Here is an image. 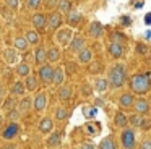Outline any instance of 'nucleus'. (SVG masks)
I'll return each instance as SVG.
<instances>
[{"label": "nucleus", "mask_w": 151, "mask_h": 149, "mask_svg": "<svg viewBox=\"0 0 151 149\" xmlns=\"http://www.w3.org/2000/svg\"><path fill=\"white\" fill-rule=\"evenodd\" d=\"M135 144H137V135L132 128H125L122 131V146L125 149H135Z\"/></svg>", "instance_id": "nucleus-3"}, {"label": "nucleus", "mask_w": 151, "mask_h": 149, "mask_svg": "<svg viewBox=\"0 0 151 149\" xmlns=\"http://www.w3.org/2000/svg\"><path fill=\"white\" fill-rule=\"evenodd\" d=\"M5 149H17V146H15V144H8Z\"/></svg>", "instance_id": "nucleus-52"}, {"label": "nucleus", "mask_w": 151, "mask_h": 149, "mask_svg": "<svg viewBox=\"0 0 151 149\" xmlns=\"http://www.w3.org/2000/svg\"><path fill=\"white\" fill-rule=\"evenodd\" d=\"M24 84L21 83V81H17V83H13V86H12L10 92L13 94V96H23L24 94Z\"/></svg>", "instance_id": "nucleus-27"}, {"label": "nucleus", "mask_w": 151, "mask_h": 149, "mask_svg": "<svg viewBox=\"0 0 151 149\" xmlns=\"http://www.w3.org/2000/svg\"><path fill=\"white\" fill-rule=\"evenodd\" d=\"M67 15H68V23H70V24H76V23H78L80 19H81V15H80V13L68 11Z\"/></svg>", "instance_id": "nucleus-36"}, {"label": "nucleus", "mask_w": 151, "mask_h": 149, "mask_svg": "<svg viewBox=\"0 0 151 149\" xmlns=\"http://www.w3.org/2000/svg\"><path fill=\"white\" fill-rule=\"evenodd\" d=\"M141 6H143V3H141V2H138L137 5H135V8H141Z\"/></svg>", "instance_id": "nucleus-53"}, {"label": "nucleus", "mask_w": 151, "mask_h": 149, "mask_svg": "<svg viewBox=\"0 0 151 149\" xmlns=\"http://www.w3.org/2000/svg\"><path fill=\"white\" fill-rule=\"evenodd\" d=\"M109 54L114 58H120L124 55V45L120 42H111V45H109Z\"/></svg>", "instance_id": "nucleus-14"}, {"label": "nucleus", "mask_w": 151, "mask_h": 149, "mask_svg": "<svg viewBox=\"0 0 151 149\" xmlns=\"http://www.w3.org/2000/svg\"><path fill=\"white\" fill-rule=\"evenodd\" d=\"M140 149H151V139H145V141L141 143Z\"/></svg>", "instance_id": "nucleus-43"}, {"label": "nucleus", "mask_w": 151, "mask_h": 149, "mask_svg": "<svg viewBox=\"0 0 151 149\" xmlns=\"http://www.w3.org/2000/svg\"><path fill=\"white\" fill-rule=\"evenodd\" d=\"M80 149H96V148H94V144H93V143H83Z\"/></svg>", "instance_id": "nucleus-47"}, {"label": "nucleus", "mask_w": 151, "mask_h": 149, "mask_svg": "<svg viewBox=\"0 0 151 149\" xmlns=\"http://www.w3.org/2000/svg\"><path fill=\"white\" fill-rule=\"evenodd\" d=\"M31 71V65L29 63H20L17 67V73L20 74V76H28Z\"/></svg>", "instance_id": "nucleus-31"}, {"label": "nucleus", "mask_w": 151, "mask_h": 149, "mask_svg": "<svg viewBox=\"0 0 151 149\" xmlns=\"http://www.w3.org/2000/svg\"><path fill=\"white\" fill-rule=\"evenodd\" d=\"M57 2H59V0H44V3H46V8H49V10L55 8Z\"/></svg>", "instance_id": "nucleus-41"}, {"label": "nucleus", "mask_w": 151, "mask_h": 149, "mask_svg": "<svg viewBox=\"0 0 151 149\" xmlns=\"http://www.w3.org/2000/svg\"><path fill=\"white\" fill-rule=\"evenodd\" d=\"M26 80H24V89L26 91H29V92H33V91H36L37 87H39V83H37V78L36 76H33V74H28V76H24Z\"/></svg>", "instance_id": "nucleus-11"}, {"label": "nucleus", "mask_w": 151, "mask_h": 149, "mask_svg": "<svg viewBox=\"0 0 151 149\" xmlns=\"http://www.w3.org/2000/svg\"><path fill=\"white\" fill-rule=\"evenodd\" d=\"M18 131H20V125H18V122H12V123H8V125L4 128L2 136H4V139H7V141H12L13 138H17Z\"/></svg>", "instance_id": "nucleus-5"}, {"label": "nucleus", "mask_w": 151, "mask_h": 149, "mask_svg": "<svg viewBox=\"0 0 151 149\" xmlns=\"http://www.w3.org/2000/svg\"><path fill=\"white\" fill-rule=\"evenodd\" d=\"M133 102H135V97H133L132 92H125V94L120 96V105L122 107H132Z\"/></svg>", "instance_id": "nucleus-25"}, {"label": "nucleus", "mask_w": 151, "mask_h": 149, "mask_svg": "<svg viewBox=\"0 0 151 149\" xmlns=\"http://www.w3.org/2000/svg\"><path fill=\"white\" fill-rule=\"evenodd\" d=\"M114 123H115V126H119V128H125V126L128 125L127 115L122 113V112H117V113H115V117H114Z\"/></svg>", "instance_id": "nucleus-24"}, {"label": "nucleus", "mask_w": 151, "mask_h": 149, "mask_svg": "<svg viewBox=\"0 0 151 149\" xmlns=\"http://www.w3.org/2000/svg\"><path fill=\"white\" fill-rule=\"evenodd\" d=\"M91 92H93L91 84H88V83L81 84V94H83V96H85V97H88V96H91Z\"/></svg>", "instance_id": "nucleus-38"}, {"label": "nucleus", "mask_w": 151, "mask_h": 149, "mask_svg": "<svg viewBox=\"0 0 151 149\" xmlns=\"http://www.w3.org/2000/svg\"><path fill=\"white\" fill-rule=\"evenodd\" d=\"M124 83H125V67L122 63H115L112 67V70L109 71L107 84L112 89H119V87L124 86Z\"/></svg>", "instance_id": "nucleus-2"}, {"label": "nucleus", "mask_w": 151, "mask_h": 149, "mask_svg": "<svg viewBox=\"0 0 151 149\" xmlns=\"http://www.w3.org/2000/svg\"><path fill=\"white\" fill-rule=\"evenodd\" d=\"M55 120H65L67 117H68V110L65 109V107H59V109H55Z\"/></svg>", "instance_id": "nucleus-34"}, {"label": "nucleus", "mask_w": 151, "mask_h": 149, "mask_svg": "<svg viewBox=\"0 0 151 149\" xmlns=\"http://www.w3.org/2000/svg\"><path fill=\"white\" fill-rule=\"evenodd\" d=\"M59 99L63 100V102H67V100L72 99V86H70V84H63V86H60V89H59Z\"/></svg>", "instance_id": "nucleus-16"}, {"label": "nucleus", "mask_w": 151, "mask_h": 149, "mask_svg": "<svg viewBox=\"0 0 151 149\" xmlns=\"http://www.w3.org/2000/svg\"><path fill=\"white\" fill-rule=\"evenodd\" d=\"M133 105H135V112L140 113V115L150 112V102H148L146 99H138V100H135Z\"/></svg>", "instance_id": "nucleus-10"}, {"label": "nucleus", "mask_w": 151, "mask_h": 149, "mask_svg": "<svg viewBox=\"0 0 151 149\" xmlns=\"http://www.w3.org/2000/svg\"><path fill=\"white\" fill-rule=\"evenodd\" d=\"M60 143H62V135H60L59 131H54L52 135L47 138V146H49V148H55Z\"/></svg>", "instance_id": "nucleus-22"}, {"label": "nucleus", "mask_w": 151, "mask_h": 149, "mask_svg": "<svg viewBox=\"0 0 151 149\" xmlns=\"http://www.w3.org/2000/svg\"><path fill=\"white\" fill-rule=\"evenodd\" d=\"M7 117L12 120V122H18V118H20V110L10 109V110H8V113H7Z\"/></svg>", "instance_id": "nucleus-37"}, {"label": "nucleus", "mask_w": 151, "mask_h": 149, "mask_svg": "<svg viewBox=\"0 0 151 149\" xmlns=\"http://www.w3.org/2000/svg\"><path fill=\"white\" fill-rule=\"evenodd\" d=\"M28 42H26V39L24 37H17L15 39V49H17L18 52H24L28 49Z\"/></svg>", "instance_id": "nucleus-30"}, {"label": "nucleus", "mask_w": 151, "mask_h": 149, "mask_svg": "<svg viewBox=\"0 0 151 149\" xmlns=\"http://www.w3.org/2000/svg\"><path fill=\"white\" fill-rule=\"evenodd\" d=\"M89 70H91V73H99V70H101V65L96 63V65H93V67L89 68Z\"/></svg>", "instance_id": "nucleus-49"}, {"label": "nucleus", "mask_w": 151, "mask_h": 149, "mask_svg": "<svg viewBox=\"0 0 151 149\" xmlns=\"http://www.w3.org/2000/svg\"><path fill=\"white\" fill-rule=\"evenodd\" d=\"M137 50L140 52V54L145 55V54L148 52V47H146V45H143V44H138V45H137Z\"/></svg>", "instance_id": "nucleus-44"}, {"label": "nucleus", "mask_w": 151, "mask_h": 149, "mask_svg": "<svg viewBox=\"0 0 151 149\" xmlns=\"http://www.w3.org/2000/svg\"><path fill=\"white\" fill-rule=\"evenodd\" d=\"M68 45H70V50L78 54L81 49H85V37H81V36H78V37H73L72 41H70Z\"/></svg>", "instance_id": "nucleus-15"}, {"label": "nucleus", "mask_w": 151, "mask_h": 149, "mask_svg": "<svg viewBox=\"0 0 151 149\" xmlns=\"http://www.w3.org/2000/svg\"><path fill=\"white\" fill-rule=\"evenodd\" d=\"M7 6L10 10H18L20 8V0H7Z\"/></svg>", "instance_id": "nucleus-40"}, {"label": "nucleus", "mask_w": 151, "mask_h": 149, "mask_svg": "<svg viewBox=\"0 0 151 149\" xmlns=\"http://www.w3.org/2000/svg\"><path fill=\"white\" fill-rule=\"evenodd\" d=\"M60 24H62V15L54 11L47 19V26H49V29H59Z\"/></svg>", "instance_id": "nucleus-13"}, {"label": "nucleus", "mask_w": 151, "mask_h": 149, "mask_svg": "<svg viewBox=\"0 0 151 149\" xmlns=\"http://www.w3.org/2000/svg\"><path fill=\"white\" fill-rule=\"evenodd\" d=\"M96 113H98L96 105H86V107H83V115H85V118H94Z\"/></svg>", "instance_id": "nucleus-28"}, {"label": "nucleus", "mask_w": 151, "mask_h": 149, "mask_svg": "<svg viewBox=\"0 0 151 149\" xmlns=\"http://www.w3.org/2000/svg\"><path fill=\"white\" fill-rule=\"evenodd\" d=\"M2 123H4V117L0 115V126H2Z\"/></svg>", "instance_id": "nucleus-54"}, {"label": "nucleus", "mask_w": 151, "mask_h": 149, "mask_svg": "<svg viewBox=\"0 0 151 149\" xmlns=\"http://www.w3.org/2000/svg\"><path fill=\"white\" fill-rule=\"evenodd\" d=\"M24 39H26L28 44H37V42H39V34H37L36 31H26Z\"/></svg>", "instance_id": "nucleus-29"}, {"label": "nucleus", "mask_w": 151, "mask_h": 149, "mask_svg": "<svg viewBox=\"0 0 151 149\" xmlns=\"http://www.w3.org/2000/svg\"><path fill=\"white\" fill-rule=\"evenodd\" d=\"M47 105V92H39L33 100V107L36 112H42Z\"/></svg>", "instance_id": "nucleus-7"}, {"label": "nucleus", "mask_w": 151, "mask_h": 149, "mask_svg": "<svg viewBox=\"0 0 151 149\" xmlns=\"http://www.w3.org/2000/svg\"><path fill=\"white\" fill-rule=\"evenodd\" d=\"M57 6H59V10L62 13L72 11V3H70V0H59V2H57Z\"/></svg>", "instance_id": "nucleus-32"}, {"label": "nucleus", "mask_w": 151, "mask_h": 149, "mask_svg": "<svg viewBox=\"0 0 151 149\" xmlns=\"http://www.w3.org/2000/svg\"><path fill=\"white\" fill-rule=\"evenodd\" d=\"M98 149H117V148H115V141H114V138H111V136L104 138L101 143H99V148H98Z\"/></svg>", "instance_id": "nucleus-26"}, {"label": "nucleus", "mask_w": 151, "mask_h": 149, "mask_svg": "<svg viewBox=\"0 0 151 149\" xmlns=\"http://www.w3.org/2000/svg\"><path fill=\"white\" fill-rule=\"evenodd\" d=\"M33 24L36 29H44L47 26V16L44 13H34L33 15Z\"/></svg>", "instance_id": "nucleus-9"}, {"label": "nucleus", "mask_w": 151, "mask_h": 149, "mask_svg": "<svg viewBox=\"0 0 151 149\" xmlns=\"http://www.w3.org/2000/svg\"><path fill=\"white\" fill-rule=\"evenodd\" d=\"M55 37H57V42H59V44L68 45L70 41L73 39V31H72V28H62V29H59Z\"/></svg>", "instance_id": "nucleus-6"}, {"label": "nucleus", "mask_w": 151, "mask_h": 149, "mask_svg": "<svg viewBox=\"0 0 151 149\" xmlns=\"http://www.w3.org/2000/svg\"><path fill=\"white\" fill-rule=\"evenodd\" d=\"M4 57H5V60H7L8 65H15L18 60V50L17 49H7V50L4 52Z\"/></svg>", "instance_id": "nucleus-18"}, {"label": "nucleus", "mask_w": 151, "mask_h": 149, "mask_svg": "<svg viewBox=\"0 0 151 149\" xmlns=\"http://www.w3.org/2000/svg\"><path fill=\"white\" fill-rule=\"evenodd\" d=\"M10 109H13V99L8 97V99L5 100V104H4V110H10Z\"/></svg>", "instance_id": "nucleus-42"}, {"label": "nucleus", "mask_w": 151, "mask_h": 149, "mask_svg": "<svg viewBox=\"0 0 151 149\" xmlns=\"http://www.w3.org/2000/svg\"><path fill=\"white\" fill-rule=\"evenodd\" d=\"M31 107H33V99H31V97H23V99L20 100L18 110H20V113H26V112H29Z\"/></svg>", "instance_id": "nucleus-23"}, {"label": "nucleus", "mask_w": 151, "mask_h": 149, "mask_svg": "<svg viewBox=\"0 0 151 149\" xmlns=\"http://www.w3.org/2000/svg\"><path fill=\"white\" fill-rule=\"evenodd\" d=\"M140 126H141V128H150V126H151V120H141Z\"/></svg>", "instance_id": "nucleus-48"}, {"label": "nucleus", "mask_w": 151, "mask_h": 149, "mask_svg": "<svg viewBox=\"0 0 151 149\" xmlns=\"http://www.w3.org/2000/svg\"><path fill=\"white\" fill-rule=\"evenodd\" d=\"M5 94H7V89L0 86V99H4V97H5Z\"/></svg>", "instance_id": "nucleus-50"}, {"label": "nucleus", "mask_w": 151, "mask_h": 149, "mask_svg": "<svg viewBox=\"0 0 151 149\" xmlns=\"http://www.w3.org/2000/svg\"><path fill=\"white\" fill-rule=\"evenodd\" d=\"M127 120H128V123H130V125H133V126H140V123H141V120H143V118H141L140 113L135 112L133 115H130Z\"/></svg>", "instance_id": "nucleus-35"}, {"label": "nucleus", "mask_w": 151, "mask_h": 149, "mask_svg": "<svg viewBox=\"0 0 151 149\" xmlns=\"http://www.w3.org/2000/svg\"><path fill=\"white\" fill-rule=\"evenodd\" d=\"M145 21H146L148 24H151V13H150V15H146V16H145Z\"/></svg>", "instance_id": "nucleus-51"}, {"label": "nucleus", "mask_w": 151, "mask_h": 149, "mask_svg": "<svg viewBox=\"0 0 151 149\" xmlns=\"http://www.w3.org/2000/svg\"><path fill=\"white\" fill-rule=\"evenodd\" d=\"M63 80H65L63 68H55V70L52 71V83L55 84V86H60V84L63 83Z\"/></svg>", "instance_id": "nucleus-19"}, {"label": "nucleus", "mask_w": 151, "mask_h": 149, "mask_svg": "<svg viewBox=\"0 0 151 149\" xmlns=\"http://www.w3.org/2000/svg\"><path fill=\"white\" fill-rule=\"evenodd\" d=\"M34 60H36V63L42 65L47 62V54H46V49L44 47H37L36 52H34Z\"/></svg>", "instance_id": "nucleus-21"}, {"label": "nucleus", "mask_w": 151, "mask_h": 149, "mask_svg": "<svg viewBox=\"0 0 151 149\" xmlns=\"http://www.w3.org/2000/svg\"><path fill=\"white\" fill-rule=\"evenodd\" d=\"M130 87L137 94H146L151 89V74H133L130 78Z\"/></svg>", "instance_id": "nucleus-1"}, {"label": "nucleus", "mask_w": 151, "mask_h": 149, "mask_svg": "<svg viewBox=\"0 0 151 149\" xmlns=\"http://www.w3.org/2000/svg\"><path fill=\"white\" fill-rule=\"evenodd\" d=\"M78 63H81V65H88V63H91V60H93V52L89 50V49H81V50L78 52Z\"/></svg>", "instance_id": "nucleus-12"}, {"label": "nucleus", "mask_w": 151, "mask_h": 149, "mask_svg": "<svg viewBox=\"0 0 151 149\" xmlns=\"http://www.w3.org/2000/svg\"><path fill=\"white\" fill-rule=\"evenodd\" d=\"M52 71H54V68L50 67V65L42 63V65L39 67V70H37V74H39V80L42 81L44 84L52 83Z\"/></svg>", "instance_id": "nucleus-4"}, {"label": "nucleus", "mask_w": 151, "mask_h": 149, "mask_svg": "<svg viewBox=\"0 0 151 149\" xmlns=\"http://www.w3.org/2000/svg\"><path fill=\"white\" fill-rule=\"evenodd\" d=\"M102 32H104V29H102V24L99 21H93L91 24H89V29H88V34L91 36V37L98 39L102 36Z\"/></svg>", "instance_id": "nucleus-8"}, {"label": "nucleus", "mask_w": 151, "mask_h": 149, "mask_svg": "<svg viewBox=\"0 0 151 149\" xmlns=\"http://www.w3.org/2000/svg\"><path fill=\"white\" fill-rule=\"evenodd\" d=\"M112 39H114V41H112V42H120V44H122V41H124V36H119V34H115V32H114V34H112Z\"/></svg>", "instance_id": "nucleus-45"}, {"label": "nucleus", "mask_w": 151, "mask_h": 149, "mask_svg": "<svg viewBox=\"0 0 151 149\" xmlns=\"http://www.w3.org/2000/svg\"><path fill=\"white\" fill-rule=\"evenodd\" d=\"M65 68H67V70H70L72 73H73V71H76V65H75V63H72V62H68V63L65 65Z\"/></svg>", "instance_id": "nucleus-46"}, {"label": "nucleus", "mask_w": 151, "mask_h": 149, "mask_svg": "<svg viewBox=\"0 0 151 149\" xmlns=\"http://www.w3.org/2000/svg\"><path fill=\"white\" fill-rule=\"evenodd\" d=\"M107 86H109V84H107V80H102V78H99V80L94 83V89L99 91V92H104V91L107 89Z\"/></svg>", "instance_id": "nucleus-33"}, {"label": "nucleus", "mask_w": 151, "mask_h": 149, "mask_svg": "<svg viewBox=\"0 0 151 149\" xmlns=\"http://www.w3.org/2000/svg\"><path fill=\"white\" fill-rule=\"evenodd\" d=\"M46 54H47V62H50V63H55V62L60 60V49L59 47L49 49V50H46Z\"/></svg>", "instance_id": "nucleus-20"}, {"label": "nucleus", "mask_w": 151, "mask_h": 149, "mask_svg": "<svg viewBox=\"0 0 151 149\" xmlns=\"http://www.w3.org/2000/svg\"><path fill=\"white\" fill-rule=\"evenodd\" d=\"M41 2H42V0H26V5L29 10H37L41 5Z\"/></svg>", "instance_id": "nucleus-39"}, {"label": "nucleus", "mask_w": 151, "mask_h": 149, "mask_svg": "<svg viewBox=\"0 0 151 149\" xmlns=\"http://www.w3.org/2000/svg\"><path fill=\"white\" fill-rule=\"evenodd\" d=\"M52 128H54V123H52V118H49V117H46V118H42L39 122V131L44 133V135L50 133Z\"/></svg>", "instance_id": "nucleus-17"}]
</instances>
